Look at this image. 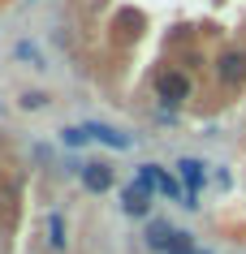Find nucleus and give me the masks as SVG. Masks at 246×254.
I'll return each mask as SVG.
<instances>
[{"label":"nucleus","mask_w":246,"mask_h":254,"mask_svg":"<svg viewBox=\"0 0 246 254\" xmlns=\"http://www.w3.org/2000/svg\"><path fill=\"white\" fill-rule=\"evenodd\" d=\"M177 173H181V181H186V207H199V190H203V181H207V164H199V160H177Z\"/></svg>","instance_id":"nucleus-1"},{"label":"nucleus","mask_w":246,"mask_h":254,"mask_svg":"<svg viewBox=\"0 0 246 254\" xmlns=\"http://www.w3.org/2000/svg\"><path fill=\"white\" fill-rule=\"evenodd\" d=\"M160 95H164V104H186L190 99V78L181 73V69H168V73H160Z\"/></svg>","instance_id":"nucleus-2"},{"label":"nucleus","mask_w":246,"mask_h":254,"mask_svg":"<svg viewBox=\"0 0 246 254\" xmlns=\"http://www.w3.org/2000/svg\"><path fill=\"white\" fill-rule=\"evenodd\" d=\"M78 177H82V186L91 190V194L112 190V168L108 164H78Z\"/></svg>","instance_id":"nucleus-3"},{"label":"nucleus","mask_w":246,"mask_h":254,"mask_svg":"<svg viewBox=\"0 0 246 254\" xmlns=\"http://www.w3.org/2000/svg\"><path fill=\"white\" fill-rule=\"evenodd\" d=\"M121 211L125 215H147L151 211V190H143L134 181V186H125L121 190Z\"/></svg>","instance_id":"nucleus-4"},{"label":"nucleus","mask_w":246,"mask_h":254,"mask_svg":"<svg viewBox=\"0 0 246 254\" xmlns=\"http://www.w3.org/2000/svg\"><path fill=\"white\" fill-rule=\"evenodd\" d=\"M86 134L95 138V142H104V147H112V151H130V147H134V138H125L121 129H112V125H99V121H91V125H86Z\"/></svg>","instance_id":"nucleus-5"},{"label":"nucleus","mask_w":246,"mask_h":254,"mask_svg":"<svg viewBox=\"0 0 246 254\" xmlns=\"http://www.w3.org/2000/svg\"><path fill=\"white\" fill-rule=\"evenodd\" d=\"M216 78L225 82V86L242 82L246 78V56L242 52H225V56H220V65H216Z\"/></svg>","instance_id":"nucleus-6"},{"label":"nucleus","mask_w":246,"mask_h":254,"mask_svg":"<svg viewBox=\"0 0 246 254\" xmlns=\"http://www.w3.org/2000/svg\"><path fill=\"white\" fill-rule=\"evenodd\" d=\"M173 233H177V228H168V220H151L147 224V246L151 250H168V241H173Z\"/></svg>","instance_id":"nucleus-7"},{"label":"nucleus","mask_w":246,"mask_h":254,"mask_svg":"<svg viewBox=\"0 0 246 254\" xmlns=\"http://www.w3.org/2000/svg\"><path fill=\"white\" fill-rule=\"evenodd\" d=\"M48 246H52V250H65V246H69V224H65V215H61V211L48 215Z\"/></svg>","instance_id":"nucleus-8"},{"label":"nucleus","mask_w":246,"mask_h":254,"mask_svg":"<svg viewBox=\"0 0 246 254\" xmlns=\"http://www.w3.org/2000/svg\"><path fill=\"white\" fill-rule=\"evenodd\" d=\"M156 190H160L164 198H181V202H186V190L177 186V177H173V173H164V168H160V181H156Z\"/></svg>","instance_id":"nucleus-9"},{"label":"nucleus","mask_w":246,"mask_h":254,"mask_svg":"<svg viewBox=\"0 0 246 254\" xmlns=\"http://www.w3.org/2000/svg\"><path fill=\"white\" fill-rule=\"evenodd\" d=\"M199 246H194V237L190 233H173V241H168V250L164 254H194Z\"/></svg>","instance_id":"nucleus-10"},{"label":"nucleus","mask_w":246,"mask_h":254,"mask_svg":"<svg viewBox=\"0 0 246 254\" xmlns=\"http://www.w3.org/2000/svg\"><path fill=\"white\" fill-rule=\"evenodd\" d=\"M86 125H74V129H61V142H65V147H82V142H86Z\"/></svg>","instance_id":"nucleus-11"},{"label":"nucleus","mask_w":246,"mask_h":254,"mask_svg":"<svg viewBox=\"0 0 246 254\" xmlns=\"http://www.w3.org/2000/svg\"><path fill=\"white\" fill-rule=\"evenodd\" d=\"M13 52H17V56H22V61H30V65H35V69H39V65H43V56H39V48H35V43H17Z\"/></svg>","instance_id":"nucleus-12"},{"label":"nucleus","mask_w":246,"mask_h":254,"mask_svg":"<svg viewBox=\"0 0 246 254\" xmlns=\"http://www.w3.org/2000/svg\"><path fill=\"white\" fill-rule=\"evenodd\" d=\"M43 104H48V95H43V91H26V95H22V108H26V112H39Z\"/></svg>","instance_id":"nucleus-13"},{"label":"nucleus","mask_w":246,"mask_h":254,"mask_svg":"<svg viewBox=\"0 0 246 254\" xmlns=\"http://www.w3.org/2000/svg\"><path fill=\"white\" fill-rule=\"evenodd\" d=\"M194 254H212V250H194Z\"/></svg>","instance_id":"nucleus-14"}]
</instances>
